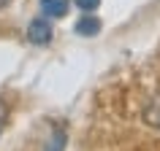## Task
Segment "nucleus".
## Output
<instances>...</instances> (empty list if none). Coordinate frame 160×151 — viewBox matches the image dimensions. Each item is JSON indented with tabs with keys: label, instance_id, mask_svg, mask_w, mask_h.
Returning a JSON list of instances; mask_svg holds the SVG:
<instances>
[{
	"label": "nucleus",
	"instance_id": "nucleus-5",
	"mask_svg": "<svg viewBox=\"0 0 160 151\" xmlns=\"http://www.w3.org/2000/svg\"><path fill=\"white\" fill-rule=\"evenodd\" d=\"M144 116H147V121H149L152 127H158V130H160V97H155V100L147 105Z\"/></svg>",
	"mask_w": 160,
	"mask_h": 151
},
{
	"label": "nucleus",
	"instance_id": "nucleus-1",
	"mask_svg": "<svg viewBox=\"0 0 160 151\" xmlns=\"http://www.w3.org/2000/svg\"><path fill=\"white\" fill-rule=\"evenodd\" d=\"M27 38H30V43H35V46H46V43L52 41V25L43 16L33 19L30 27H27Z\"/></svg>",
	"mask_w": 160,
	"mask_h": 151
},
{
	"label": "nucleus",
	"instance_id": "nucleus-6",
	"mask_svg": "<svg viewBox=\"0 0 160 151\" xmlns=\"http://www.w3.org/2000/svg\"><path fill=\"white\" fill-rule=\"evenodd\" d=\"M73 3H76L82 11H95L98 6H101V0H73Z\"/></svg>",
	"mask_w": 160,
	"mask_h": 151
},
{
	"label": "nucleus",
	"instance_id": "nucleus-3",
	"mask_svg": "<svg viewBox=\"0 0 160 151\" xmlns=\"http://www.w3.org/2000/svg\"><path fill=\"white\" fill-rule=\"evenodd\" d=\"M98 30H101V22L95 16H90V14L76 22V35H87V38H90V35H95Z\"/></svg>",
	"mask_w": 160,
	"mask_h": 151
},
{
	"label": "nucleus",
	"instance_id": "nucleus-4",
	"mask_svg": "<svg viewBox=\"0 0 160 151\" xmlns=\"http://www.w3.org/2000/svg\"><path fill=\"white\" fill-rule=\"evenodd\" d=\"M62 149H65V130L57 127V130L52 132V138L46 140V151H62Z\"/></svg>",
	"mask_w": 160,
	"mask_h": 151
},
{
	"label": "nucleus",
	"instance_id": "nucleus-7",
	"mask_svg": "<svg viewBox=\"0 0 160 151\" xmlns=\"http://www.w3.org/2000/svg\"><path fill=\"white\" fill-rule=\"evenodd\" d=\"M6 119H8V111H6V105L0 100V132H3V127H6Z\"/></svg>",
	"mask_w": 160,
	"mask_h": 151
},
{
	"label": "nucleus",
	"instance_id": "nucleus-2",
	"mask_svg": "<svg viewBox=\"0 0 160 151\" xmlns=\"http://www.w3.org/2000/svg\"><path fill=\"white\" fill-rule=\"evenodd\" d=\"M41 11L46 14V16H65L68 14V0H41Z\"/></svg>",
	"mask_w": 160,
	"mask_h": 151
}]
</instances>
